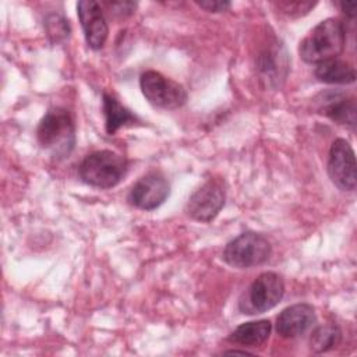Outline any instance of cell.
<instances>
[{
    "instance_id": "cell-1",
    "label": "cell",
    "mask_w": 357,
    "mask_h": 357,
    "mask_svg": "<svg viewBox=\"0 0 357 357\" xmlns=\"http://www.w3.org/2000/svg\"><path fill=\"white\" fill-rule=\"evenodd\" d=\"M346 42V29L337 18H326L315 25L310 33L300 42L298 54L310 64H319L343 52Z\"/></svg>"
},
{
    "instance_id": "cell-2",
    "label": "cell",
    "mask_w": 357,
    "mask_h": 357,
    "mask_svg": "<svg viewBox=\"0 0 357 357\" xmlns=\"http://www.w3.org/2000/svg\"><path fill=\"white\" fill-rule=\"evenodd\" d=\"M39 145L56 159L68 158L75 145V124L64 107H52L36 128Z\"/></svg>"
},
{
    "instance_id": "cell-3",
    "label": "cell",
    "mask_w": 357,
    "mask_h": 357,
    "mask_svg": "<svg viewBox=\"0 0 357 357\" xmlns=\"http://www.w3.org/2000/svg\"><path fill=\"white\" fill-rule=\"evenodd\" d=\"M127 172V160L120 153L109 149L95 151L84 158L79 165V177L96 188L117 185Z\"/></svg>"
},
{
    "instance_id": "cell-4",
    "label": "cell",
    "mask_w": 357,
    "mask_h": 357,
    "mask_svg": "<svg viewBox=\"0 0 357 357\" xmlns=\"http://www.w3.org/2000/svg\"><path fill=\"white\" fill-rule=\"evenodd\" d=\"M284 294L283 279L275 272H264L255 278L238 298V310L247 315L262 314L279 304Z\"/></svg>"
},
{
    "instance_id": "cell-5",
    "label": "cell",
    "mask_w": 357,
    "mask_h": 357,
    "mask_svg": "<svg viewBox=\"0 0 357 357\" xmlns=\"http://www.w3.org/2000/svg\"><path fill=\"white\" fill-rule=\"evenodd\" d=\"M271 252L272 245L264 234L247 231L226 244L222 258L233 268L245 269L262 265L269 259Z\"/></svg>"
},
{
    "instance_id": "cell-6",
    "label": "cell",
    "mask_w": 357,
    "mask_h": 357,
    "mask_svg": "<svg viewBox=\"0 0 357 357\" xmlns=\"http://www.w3.org/2000/svg\"><path fill=\"white\" fill-rule=\"evenodd\" d=\"M139 86L146 100L155 107L173 110L187 102L184 86L155 70H148L141 74Z\"/></svg>"
},
{
    "instance_id": "cell-7",
    "label": "cell",
    "mask_w": 357,
    "mask_h": 357,
    "mask_svg": "<svg viewBox=\"0 0 357 357\" xmlns=\"http://www.w3.org/2000/svg\"><path fill=\"white\" fill-rule=\"evenodd\" d=\"M225 199L226 190L223 181L211 178L192 192L187 202L185 212L191 219L208 223L218 216L225 205Z\"/></svg>"
},
{
    "instance_id": "cell-8",
    "label": "cell",
    "mask_w": 357,
    "mask_h": 357,
    "mask_svg": "<svg viewBox=\"0 0 357 357\" xmlns=\"http://www.w3.org/2000/svg\"><path fill=\"white\" fill-rule=\"evenodd\" d=\"M356 156L351 145L344 138L332 142L328 159V174L332 183L343 191H354L357 184Z\"/></svg>"
},
{
    "instance_id": "cell-9",
    "label": "cell",
    "mask_w": 357,
    "mask_h": 357,
    "mask_svg": "<svg viewBox=\"0 0 357 357\" xmlns=\"http://www.w3.org/2000/svg\"><path fill=\"white\" fill-rule=\"evenodd\" d=\"M170 194V184L159 172H151L138 178L128 194V201L138 209L153 211L160 206Z\"/></svg>"
},
{
    "instance_id": "cell-10",
    "label": "cell",
    "mask_w": 357,
    "mask_h": 357,
    "mask_svg": "<svg viewBox=\"0 0 357 357\" xmlns=\"http://www.w3.org/2000/svg\"><path fill=\"white\" fill-rule=\"evenodd\" d=\"M317 113L331 120L354 128L356 126V100L353 96L340 91H325L314 98Z\"/></svg>"
},
{
    "instance_id": "cell-11",
    "label": "cell",
    "mask_w": 357,
    "mask_h": 357,
    "mask_svg": "<svg viewBox=\"0 0 357 357\" xmlns=\"http://www.w3.org/2000/svg\"><path fill=\"white\" fill-rule=\"evenodd\" d=\"M77 13L85 35L86 45L93 50L102 49L106 43L109 28L100 4L93 0L78 1Z\"/></svg>"
},
{
    "instance_id": "cell-12",
    "label": "cell",
    "mask_w": 357,
    "mask_h": 357,
    "mask_svg": "<svg viewBox=\"0 0 357 357\" xmlns=\"http://www.w3.org/2000/svg\"><path fill=\"white\" fill-rule=\"evenodd\" d=\"M257 68L261 79L272 88L283 84L289 71V57L284 46L275 40L265 47L257 60Z\"/></svg>"
},
{
    "instance_id": "cell-13",
    "label": "cell",
    "mask_w": 357,
    "mask_h": 357,
    "mask_svg": "<svg viewBox=\"0 0 357 357\" xmlns=\"http://www.w3.org/2000/svg\"><path fill=\"white\" fill-rule=\"evenodd\" d=\"M315 319V310L311 304H293L278 315L276 331L282 337L293 339L304 335L314 325Z\"/></svg>"
},
{
    "instance_id": "cell-14",
    "label": "cell",
    "mask_w": 357,
    "mask_h": 357,
    "mask_svg": "<svg viewBox=\"0 0 357 357\" xmlns=\"http://www.w3.org/2000/svg\"><path fill=\"white\" fill-rule=\"evenodd\" d=\"M272 331L269 319H259L241 324L229 336V340L243 346H261L264 344Z\"/></svg>"
},
{
    "instance_id": "cell-15",
    "label": "cell",
    "mask_w": 357,
    "mask_h": 357,
    "mask_svg": "<svg viewBox=\"0 0 357 357\" xmlns=\"http://www.w3.org/2000/svg\"><path fill=\"white\" fill-rule=\"evenodd\" d=\"M314 74L321 82L326 84H351L356 81L354 67L339 59L317 64Z\"/></svg>"
},
{
    "instance_id": "cell-16",
    "label": "cell",
    "mask_w": 357,
    "mask_h": 357,
    "mask_svg": "<svg viewBox=\"0 0 357 357\" xmlns=\"http://www.w3.org/2000/svg\"><path fill=\"white\" fill-rule=\"evenodd\" d=\"M103 113L107 134H114L119 128L135 120V116L109 93H103Z\"/></svg>"
},
{
    "instance_id": "cell-17",
    "label": "cell",
    "mask_w": 357,
    "mask_h": 357,
    "mask_svg": "<svg viewBox=\"0 0 357 357\" xmlns=\"http://www.w3.org/2000/svg\"><path fill=\"white\" fill-rule=\"evenodd\" d=\"M342 342V331L333 324L318 326L310 339L311 350L315 353H325L336 349Z\"/></svg>"
},
{
    "instance_id": "cell-18",
    "label": "cell",
    "mask_w": 357,
    "mask_h": 357,
    "mask_svg": "<svg viewBox=\"0 0 357 357\" xmlns=\"http://www.w3.org/2000/svg\"><path fill=\"white\" fill-rule=\"evenodd\" d=\"M46 29H47L49 38L53 42L63 40V39L68 38V33H70L67 21L60 15H50L46 20Z\"/></svg>"
},
{
    "instance_id": "cell-19",
    "label": "cell",
    "mask_w": 357,
    "mask_h": 357,
    "mask_svg": "<svg viewBox=\"0 0 357 357\" xmlns=\"http://www.w3.org/2000/svg\"><path fill=\"white\" fill-rule=\"evenodd\" d=\"M279 8L283 10L286 14L289 15H294V13H297V15H303L307 14L308 10H311L315 3H310V1H280Z\"/></svg>"
},
{
    "instance_id": "cell-20",
    "label": "cell",
    "mask_w": 357,
    "mask_h": 357,
    "mask_svg": "<svg viewBox=\"0 0 357 357\" xmlns=\"http://www.w3.org/2000/svg\"><path fill=\"white\" fill-rule=\"evenodd\" d=\"M198 6L206 11L211 13H222L230 8V3L229 1H222V0H206V1H197Z\"/></svg>"
},
{
    "instance_id": "cell-21",
    "label": "cell",
    "mask_w": 357,
    "mask_h": 357,
    "mask_svg": "<svg viewBox=\"0 0 357 357\" xmlns=\"http://www.w3.org/2000/svg\"><path fill=\"white\" fill-rule=\"evenodd\" d=\"M110 10H113L117 15H130L135 10V3L131 1H116V3H107Z\"/></svg>"
},
{
    "instance_id": "cell-22",
    "label": "cell",
    "mask_w": 357,
    "mask_h": 357,
    "mask_svg": "<svg viewBox=\"0 0 357 357\" xmlns=\"http://www.w3.org/2000/svg\"><path fill=\"white\" fill-rule=\"evenodd\" d=\"M340 10L350 18L354 17V13H356V1H342L340 4Z\"/></svg>"
},
{
    "instance_id": "cell-23",
    "label": "cell",
    "mask_w": 357,
    "mask_h": 357,
    "mask_svg": "<svg viewBox=\"0 0 357 357\" xmlns=\"http://www.w3.org/2000/svg\"><path fill=\"white\" fill-rule=\"evenodd\" d=\"M225 353H230V354H250V353L245 351V350H227V351H225Z\"/></svg>"
}]
</instances>
